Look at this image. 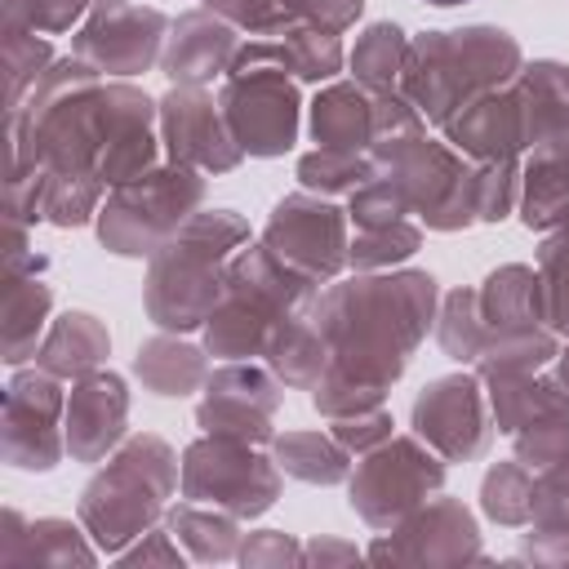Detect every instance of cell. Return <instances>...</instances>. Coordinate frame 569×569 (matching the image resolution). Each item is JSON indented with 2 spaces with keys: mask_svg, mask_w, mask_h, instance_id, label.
Segmentation results:
<instances>
[{
  "mask_svg": "<svg viewBox=\"0 0 569 569\" xmlns=\"http://www.w3.org/2000/svg\"><path fill=\"white\" fill-rule=\"evenodd\" d=\"M53 311V284L44 280V267L31 271H4V320H0V360L27 365L36 360Z\"/></svg>",
  "mask_w": 569,
  "mask_h": 569,
  "instance_id": "23",
  "label": "cell"
},
{
  "mask_svg": "<svg viewBox=\"0 0 569 569\" xmlns=\"http://www.w3.org/2000/svg\"><path fill=\"white\" fill-rule=\"evenodd\" d=\"M280 49H284V62L289 71L302 80V84H325L342 71L347 62V49H342V36L329 31V27H316V22H293L280 31Z\"/></svg>",
  "mask_w": 569,
  "mask_h": 569,
  "instance_id": "36",
  "label": "cell"
},
{
  "mask_svg": "<svg viewBox=\"0 0 569 569\" xmlns=\"http://www.w3.org/2000/svg\"><path fill=\"white\" fill-rule=\"evenodd\" d=\"M511 440H516V458L529 471H569V413L533 418Z\"/></svg>",
  "mask_w": 569,
  "mask_h": 569,
  "instance_id": "44",
  "label": "cell"
},
{
  "mask_svg": "<svg viewBox=\"0 0 569 569\" xmlns=\"http://www.w3.org/2000/svg\"><path fill=\"white\" fill-rule=\"evenodd\" d=\"M178 485H182V462L173 445L151 431H138L124 436L120 449L89 476L76 516L102 556H120L129 542H138L147 529L164 520Z\"/></svg>",
  "mask_w": 569,
  "mask_h": 569,
  "instance_id": "4",
  "label": "cell"
},
{
  "mask_svg": "<svg viewBox=\"0 0 569 569\" xmlns=\"http://www.w3.org/2000/svg\"><path fill=\"white\" fill-rule=\"evenodd\" d=\"M280 320H271L262 307L236 298V293H222V302L213 307V316L204 320V351L218 356V360H253L267 351L271 342V329Z\"/></svg>",
  "mask_w": 569,
  "mask_h": 569,
  "instance_id": "33",
  "label": "cell"
},
{
  "mask_svg": "<svg viewBox=\"0 0 569 569\" xmlns=\"http://www.w3.org/2000/svg\"><path fill=\"white\" fill-rule=\"evenodd\" d=\"M84 9H89V0H0V27L62 36L84 22Z\"/></svg>",
  "mask_w": 569,
  "mask_h": 569,
  "instance_id": "45",
  "label": "cell"
},
{
  "mask_svg": "<svg viewBox=\"0 0 569 569\" xmlns=\"http://www.w3.org/2000/svg\"><path fill=\"white\" fill-rule=\"evenodd\" d=\"M267 369L284 382V387H298V391H311L325 369L333 365V347L325 338V329L311 320V311L302 307L298 316H284L276 329H271V342L262 351Z\"/></svg>",
  "mask_w": 569,
  "mask_h": 569,
  "instance_id": "28",
  "label": "cell"
},
{
  "mask_svg": "<svg viewBox=\"0 0 569 569\" xmlns=\"http://www.w3.org/2000/svg\"><path fill=\"white\" fill-rule=\"evenodd\" d=\"M204 204V173L191 164H156L107 191L98 209V240L116 258H151Z\"/></svg>",
  "mask_w": 569,
  "mask_h": 569,
  "instance_id": "7",
  "label": "cell"
},
{
  "mask_svg": "<svg viewBox=\"0 0 569 569\" xmlns=\"http://www.w3.org/2000/svg\"><path fill=\"white\" fill-rule=\"evenodd\" d=\"M422 4H436V9H453V4H471V0H422Z\"/></svg>",
  "mask_w": 569,
  "mask_h": 569,
  "instance_id": "56",
  "label": "cell"
},
{
  "mask_svg": "<svg viewBox=\"0 0 569 569\" xmlns=\"http://www.w3.org/2000/svg\"><path fill=\"white\" fill-rule=\"evenodd\" d=\"M347 227H351L347 209H338L329 196L293 191V196L271 204L267 227H262V244L284 267L307 276L311 284H329L347 267V244H351Z\"/></svg>",
  "mask_w": 569,
  "mask_h": 569,
  "instance_id": "10",
  "label": "cell"
},
{
  "mask_svg": "<svg viewBox=\"0 0 569 569\" xmlns=\"http://www.w3.org/2000/svg\"><path fill=\"white\" fill-rule=\"evenodd\" d=\"M209 373H213L209 369V351L187 342L182 333H164L160 329L156 338H147L133 351V378L160 400H182V396L200 391Z\"/></svg>",
  "mask_w": 569,
  "mask_h": 569,
  "instance_id": "26",
  "label": "cell"
},
{
  "mask_svg": "<svg viewBox=\"0 0 569 569\" xmlns=\"http://www.w3.org/2000/svg\"><path fill=\"white\" fill-rule=\"evenodd\" d=\"M218 107L244 156L276 160L298 142L302 93L280 40H249L236 49L231 71L218 89Z\"/></svg>",
  "mask_w": 569,
  "mask_h": 569,
  "instance_id": "5",
  "label": "cell"
},
{
  "mask_svg": "<svg viewBox=\"0 0 569 569\" xmlns=\"http://www.w3.org/2000/svg\"><path fill=\"white\" fill-rule=\"evenodd\" d=\"M0 62H4V107L18 111V107L27 102V93L44 80V71H49L58 58H53L49 36L0 27Z\"/></svg>",
  "mask_w": 569,
  "mask_h": 569,
  "instance_id": "37",
  "label": "cell"
},
{
  "mask_svg": "<svg viewBox=\"0 0 569 569\" xmlns=\"http://www.w3.org/2000/svg\"><path fill=\"white\" fill-rule=\"evenodd\" d=\"M116 560H120V565H142V569H147V565H169V569H173V565H182V560H191V556L182 551V542L173 538L169 525H164V529L156 525V529H147L138 542H129Z\"/></svg>",
  "mask_w": 569,
  "mask_h": 569,
  "instance_id": "50",
  "label": "cell"
},
{
  "mask_svg": "<svg viewBox=\"0 0 569 569\" xmlns=\"http://www.w3.org/2000/svg\"><path fill=\"white\" fill-rule=\"evenodd\" d=\"M405 58H409V36L396 22H369L356 36V49L347 53V67H351V80L382 93V89H400Z\"/></svg>",
  "mask_w": 569,
  "mask_h": 569,
  "instance_id": "35",
  "label": "cell"
},
{
  "mask_svg": "<svg viewBox=\"0 0 569 569\" xmlns=\"http://www.w3.org/2000/svg\"><path fill=\"white\" fill-rule=\"evenodd\" d=\"M280 462L249 440L200 436L182 449V498L231 511L236 520H258L280 498Z\"/></svg>",
  "mask_w": 569,
  "mask_h": 569,
  "instance_id": "8",
  "label": "cell"
},
{
  "mask_svg": "<svg viewBox=\"0 0 569 569\" xmlns=\"http://www.w3.org/2000/svg\"><path fill=\"white\" fill-rule=\"evenodd\" d=\"M556 378H560V387L569 391V347H565V351L556 356Z\"/></svg>",
  "mask_w": 569,
  "mask_h": 569,
  "instance_id": "55",
  "label": "cell"
},
{
  "mask_svg": "<svg viewBox=\"0 0 569 569\" xmlns=\"http://www.w3.org/2000/svg\"><path fill=\"white\" fill-rule=\"evenodd\" d=\"M525 67L520 40L493 22L440 27L409 36V58L400 76V93L422 111V120L445 124L471 98L489 89H507Z\"/></svg>",
  "mask_w": 569,
  "mask_h": 569,
  "instance_id": "3",
  "label": "cell"
},
{
  "mask_svg": "<svg viewBox=\"0 0 569 569\" xmlns=\"http://www.w3.org/2000/svg\"><path fill=\"white\" fill-rule=\"evenodd\" d=\"M369 178H373L369 151L316 147V151L298 156V182H302V191H316V196H351Z\"/></svg>",
  "mask_w": 569,
  "mask_h": 569,
  "instance_id": "40",
  "label": "cell"
},
{
  "mask_svg": "<svg viewBox=\"0 0 569 569\" xmlns=\"http://www.w3.org/2000/svg\"><path fill=\"white\" fill-rule=\"evenodd\" d=\"M520 560L533 565H569V533H525L520 542Z\"/></svg>",
  "mask_w": 569,
  "mask_h": 569,
  "instance_id": "53",
  "label": "cell"
},
{
  "mask_svg": "<svg viewBox=\"0 0 569 569\" xmlns=\"http://www.w3.org/2000/svg\"><path fill=\"white\" fill-rule=\"evenodd\" d=\"M236 49H240V27L200 4V9H187L173 18L164 53H160V71L169 76V84L204 89L231 71Z\"/></svg>",
  "mask_w": 569,
  "mask_h": 569,
  "instance_id": "18",
  "label": "cell"
},
{
  "mask_svg": "<svg viewBox=\"0 0 569 569\" xmlns=\"http://www.w3.org/2000/svg\"><path fill=\"white\" fill-rule=\"evenodd\" d=\"M365 551L356 547V542H342V538H329V533H316L311 542H302V560L307 565H351V560H360Z\"/></svg>",
  "mask_w": 569,
  "mask_h": 569,
  "instance_id": "52",
  "label": "cell"
},
{
  "mask_svg": "<svg viewBox=\"0 0 569 569\" xmlns=\"http://www.w3.org/2000/svg\"><path fill=\"white\" fill-rule=\"evenodd\" d=\"M173 18L156 4H133V0H102L89 9V18L71 36V53L89 62L102 80H129L151 67H160L164 40H169Z\"/></svg>",
  "mask_w": 569,
  "mask_h": 569,
  "instance_id": "11",
  "label": "cell"
},
{
  "mask_svg": "<svg viewBox=\"0 0 569 569\" xmlns=\"http://www.w3.org/2000/svg\"><path fill=\"white\" fill-rule=\"evenodd\" d=\"M0 449L13 471H53L67 458V391L62 378L36 369H18L4 387Z\"/></svg>",
  "mask_w": 569,
  "mask_h": 569,
  "instance_id": "12",
  "label": "cell"
},
{
  "mask_svg": "<svg viewBox=\"0 0 569 569\" xmlns=\"http://www.w3.org/2000/svg\"><path fill=\"white\" fill-rule=\"evenodd\" d=\"M89 4H102V0H89Z\"/></svg>",
  "mask_w": 569,
  "mask_h": 569,
  "instance_id": "57",
  "label": "cell"
},
{
  "mask_svg": "<svg viewBox=\"0 0 569 569\" xmlns=\"http://www.w3.org/2000/svg\"><path fill=\"white\" fill-rule=\"evenodd\" d=\"M129 431V387L111 369H93L67 391V453L71 462H107Z\"/></svg>",
  "mask_w": 569,
  "mask_h": 569,
  "instance_id": "17",
  "label": "cell"
},
{
  "mask_svg": "<svg viewBox=\"0 0 569 569\" xmlns=\"http://www.w3.org/2000/svg\"><path fill=\"white\" fill-rule=\"evenodd\" d=\"M307 129L316 147L369 151L373 147V89L360 80H333L311 98Z\"/></svg>",
  "mask_w": 569,
  "mask_h": 569,
  "instance_id": "24",
  "label": "cell"
},
{
  "mask_svg": "<svg viewBox=\"0 0 569 569\" xmlns=\"http://www.w3.org/2000/svg\"><path fill=\"white\" fill-rule=\"evenodd\" d=\"M373 173L387 178L409 209L422 218L427 231H462L476 227V160L453 151L449 142H436L422 133L373 142L369 147Z\"/></svg>",
  "mask_w": 569,
  "mask_h": 569,
  "instance_id": "6",
  "label": "cell"
},
{
  "mask_svg": "<svg viewBox=\"0 0 569 569\" xmlns=\"http://www.w3.org/2000/svg\"><path fill=\"white\" fill-rule=\"evenodd\" d=\"M533 533H569V471H533Z\"/></svg>",
  "mask_w": 569,
  "mask_h": 569,
  "instance_id": "47",
  "label": "cell"
},
{
  "mask_svg": "<svg viewBox=\"0 0 569 569\" xmlns=\"http://www.w3.org/2000/svg\"><path fill=\"white\" fill-rule=\"evenodd\" d=\"M525 151H547L569 160V62L538 58L516 76Z\"/></svg>",
  "mask_w": 569,
  "mask_h": 569,
  "instance_id": "19",
  "label": "cell"
},
{
  "mask_svg": "<svg viewBox=\"0 0 569 569\" xmlns=\"http://www.w3.org/2000/svg\"><path fill=\"white\" fill-rule=\"evenodd\" d=\"M538 280H542L547 325L560 338H569V222L542 236V244H538Z\"/></svg>",
  "mask_w": 569,
  "mask_h": 569,
  "instance_id": "42",
  "label": "cell"
},
{
  "mask_svg": "<svg viewBox=\"0 0 569 569\" xmlns=\"http://www.w3.org/2000/svg\"><path fill=\"white\" fill-rule=\"evenodd\" d=\"M489 396V413H493V431L516 436L520 427H529L533 418L547 413H569V391L560 387V378L551 373H511V378H489L485 382Z\"/></svg>",
  "mask_w": 569,
  "mask_h": 569,
  "instance_id": "29",
  "label": "cell"
},
{
  "mask_svg": "<svg viewBox=\"0 0 569 569\" xmlns=\"http://www.w3.org/2000/svg\"><path fill=\"white\" fill-rule=\"evenodd\" d=\"M409 422H413V436L431 445L445 462H476L489 453V440H493V413L476 369L431 378L413 396Z\"/></svg>",
  "mask_w": 569,
  "mask_h": 569,
  "instance_id": "13",
  "label": "cell"
},
{
  "mask_svg": "<svg viewBox=\"0 0 569 569\" xmlns=\"http://www.w3.org/2000/svg\"><path fill=\"white\" fill-rule=\"evenodd\" d=\"M520 204V156L476 160V218L502 222Z\"/></svg>",
  "mask_w": 569,
  "mask_h": 569,
  "instance_id": "43",
  "label": "cell"
},
{
  "mask_svg": "<svg viewBox=\"0 0 569 569\" xmlns=\"http://www.w3.org/2000/svg\"><path fill=\"white\" fill-rule=\"evenodd\" d=\"M560 333L551 325H533V329H507V333H489V342L476 356V373L480 382L489 378H511V373H538L560 356Z\"/></svg>",
  "mask_w": 569,
  "mask_h": 569,
  "instance_id": "34",
  "label": "cell"
},
{
  "mask_svg": "<svg viewBox=\"0 0 569 569\" xmlns=\"http://www.w3.org/2000/svg\"><path fill=\"white\" fill-rule=\"evenodd\" d=\"M485 338H489V329H485V320H480L476 289L462 284V289L445 293V298H440V311H436V342H440V351H445L449 360H458V365H476Z\"/></svg>",
  "mask_w": 569,
  "mask_h": 569,
  "instance_id": "39",
  "label": "cell"
},
{
  "mask_svg": "<svg viewBox=\"0 0 569 569\" xmlns=\"http://www.w3.org/2000/svg\"><path fill=\"white\" fill-rule=\"evenodd\" d=\"M365 556L378 565H471L485 560V547L471 507L462 498L431 493L400 525L382 529Z\"/></svg>",
  "mask_w": 569,
  "mask_h": 569,
  "instance_id": "14",
  "label": "cell"
},
{
  "mask_svg": "<svg viewBox=\"0 0 569 569\" xmlns=\"http://www.w3.org/2000/svg\"><path fill=\"white\" fill-rule=\"evenodd\" d=\"M111 356V333L93 311H62L49 320V333L36 351V365L62 382H76Z\"/></svg>",
  "mask_w": 569,
  "mask_h": 569,
  "instance_id": "27",
  "label": "cell"
},
{
  "mask_svg": "<svg viewBox=\"0 0 569 569\" xmlns=\"http://www.w3.org/2000/svg\"><path fill=\"white\" fill-rule=\"evenodd\" d=\"M445 489V458L418 436H391L378 449L360 453L347 476V502L369 529L400 525L418 502Z\"/></svg>",
  "mask_w": 569,
  "mask_h": 569,
  "instance_id": "9",
  "label": "cell"
},
{
  "mask_svg": "<svg viewBox=\"0 0 569 569\" xmlns=\"http://www.w3.org/2000/svg\"><path fill=\"white\" fill-rule=\"evenodd\" d=\"M476 302H480V320H485L489 333L547 325L542 280H538V267H529V262H502V267H493L476 284Z\"/></svg>",
  "mask_w": 569,
  "mask_h": 569,
  "instance_id": "25",
  "label": "cell"
},
{
  "mask_svg": "<svg viewBox=\"0 0 569 569\" xmlns=\"http://www.w3.org/2000/svg\"><path fill=\"white\" fill-rule=\"evenodd\" d=\"M200 4H204V9H213V13H222L227 22H236V27H240V22L249 18V4H253V0H200Z\"/></svg>",
  "mask_w": 569,
  "mask_h": 569,
  "instance_id": "54",
  "label": "cell"
},
{
  "mask_svg": "<svg viewBox=\"0 0 569 569\" xmlns=\"http://www.w3.org/2000/svg\"><path fill=\"white\" fill-rule=\"evenodd\" d=\"M516 213L529 231H556L569 222V160L565 156L529 151V160L520 164Z\"/></svg>",
  "mask_w": 569,
  "mask_h": 569,
  "instance_id": "31",
  "label": "cell"
},
{
  "mask_svg": "<svg viewBox=\"0 0 569 569\" xmlns=\"http://www.w3.org/2000/svg\"><path fill=\"white\" fill-rule=\"evenodd\" d=\"M307 311L333 347V365L311 387V405L320 418H347L378 409L405 378L427 329H436L440 284L418 267L356 271L329 280L325 293L316 289Z\"/></svg>",
  "mask_w": 569,
  "mask_h": 569,
  "instance_id": "1",
  "label": "cell"
},
{
  "mask_svg": "<svg viewBox=\"0 0 569 569\" xmlns=\"http://www.w3.org/2000/svg\"><path fill=\"white\" fill-rule=\"evenodd\" d=\"M271 458L280 462L284 476L302 485H347L351 476V449L333 440V431H276L271 436Z\"/></svg>",
  "mask_w": 569,
  "mask_h": 569,
  "instance_id": "32",
  "label": "cell"
},
{
  "mask_svg": "<svg viewBox=\"0 0 569 569\" xmlns=\"http://www.w3.org/2000/svg\"><path fill=\"white\" fill-rule=\"evenodd\" d=\"M249 244V222L236 209H196L151 258L142 307L156 329H204L227 289V262Z\"/></svg>",
  "mask_w": 569,
  "mask_h": 569,
  "instance_id": "2",
  "label": "cell"
},
{
  "mask_svg": "<svg viewBox=\"0 0 569 569\" xmlns=\"http://www.w3.org/2000/svg\"><path fill=\"white\" fill-rule=\"evenodd\" d=\"M360 13H365V0H298V22H316L338 36L347 27H356Z\"/></svg>",
  "mask_w": 569,
  "mask_h": 569,
  "instance_id": "51",
  "label": "cell"
},
{
  "mask_svg": "<svg viewBox=\"0 0 569 569\" xmlns=\"http://www.w3.org/2000/svg\"><path fill=\"white\" fill-rule=\"evenodd\" d=\"M422 249V227L413 218L387 222V227H365L351 236L347 244V262L356 271H391L400 262H409Z\"/></svg>",
  "mask_w": 569,
  "mask_h": 569,
  "instance_id": "41",
  "label": "cell"
},
{
  "mask_svg": "<svg viewBox=\"0 0 569 569\" xmlns=\"http://www.w3.org/2000/svg\"><path fill=\"white\" fill-rule=\"evenodd\" d=\"M236 560L244 569H293V565H307L302 560V542L293 533H284V529H253V533H244Z\"/></svg>",
  "mask_w": 569,
  "mask_h": 569,
  "instance_id": "48",
  "label": "cell"
},
{
  "mask_svg": "<svg viewBox=\"0 0 569 569\" xmlns=\"http://www.w3.org/2000/svg\"><path fill=\"white\" fill-rule=\"evenodd\" d=\"M160 142L173 164H191L213 178L240 169L244 160L218 98L200 84H169V93L160 98Z\"/></svg>",
  "mask_w": 569,
  "mask_h": 569,
  "instance_id": "16",
  "label": "cell"
},
{
  "mask_svg": "<svg viewBox=\"0 0 569 569\" xmlns=\"http://www.w3.org/2000/svg\"><path fill=\"white\" fill-rule=\"evenodd\" d=\"M284 405V382L253 360H227L200 387L196 427L209 436H231L249 445H271L276 413Z\"/></svg>",
  "mask_w": 569,
  "mask_h": 569,
  "instance_id": "15",
  "label": "cell"
},
{
  "mask_svg": "<svg viewBox=\"0 0 569 569\" xmlns=\"http://www.w3.org/2000/svg\"><path fill=\"white\" fill-rule=\"evenodd\" d=\"M480 511L502 525V529H529V511H533V471L511 458V462H493L480 480Z\"/></svg>",
  "mask_w": 569,
  "mask_h": 569,
  "instance_id": "38",
  "label": "cell"
},
{
  "mask_svg": "<svg viewBox=\"0 0 569 569\" xmlns=\"http://www.w3.org/2000/svg\"><path fill=\"white\" fill-rule=\"evenodd\" d=\"M396 422H391V413L378 405V409H365V413H347V418H329V431H333V440L342 445V449H351V458H360V453H369V449H378L382 440H391L396 431H391Z\"/></svg>",
  "mask_w": 569,
  "mask_h": 569,
  "instance_id": "49",
  "label": "cell"
},
{
  "mask_svg": "<svg viewBox=\"0 0 569 569\" xmlns=\"http://www.w3.org/2000/svg\"><path fill=\"white\" fill-rule=\"evenodd\" d=\"M164 525L173 529V538L182 542V551L196 560V565H222V560H236L240 556V520L231 511H218L209 502H173L164 511Z\"/></svg>",
  "mask_w": 569,
  "mask_h": 569,
  "instance_id": "30",
  "label": "cell"
},
{
  "mask_svg": "<svg viewBox=\"0 0 569 569\" xmlns=\"http://www.w3.org/2000/svg\"><path fill=\"white\" fill-rule=\"evenodd\" d=\"M320 284H311L307 276H298L293 267H284L262 240L244 244L231 262H227V289L222 293H236L253 307H262L271 320H284V316H298L311 298H316Z\"/></svg>",
  "mask_w": 569,
  "mask_h": 569,
  "instance_id": "21",
  "label": "cell"
},
{
  "mask_svg": "<svg viewBox=\"0 0 569 569\" xmlns=\"http://www.w3.org/2000/svg\"><path fill=\"white\" fill-rule=\"evenodd\" d=\"M0 560L4 565H80L89 569L98 560V547L84 525H71L62 516L22 520L18 507H4V533H0Z\"/></svg>",
  "mask_w": 569,
  "mask_h": 569,
  "instance_id": "22",
  "label": "cell"
},
{
  "mask_svg": "<svg viewBox=\"0 0 569 569\" xmlns=\"http://www.w3.org/2000/svg\"><path fill=\"white\" fill-rule=\"evenodd\" d=\"M445 142L462 151L467 160H498L525 151V124H520V98L516 80L507 89H489L471 98L462 111H453L445 124Z\"/></svg>",
  "mask_w": 569,
  "mask_h": 569,
  "instance_id": "20",
  "label": "cell"
},
{
  "mask_svg": "<svg viewBox=\"0 0 569 569\" xmlns=\"http://www.w3.org/2000/svg\"><path fill=\"white\" fill-rule=\"evenodd\" d=\"M413 209H409V200L387 182V178H369V182H360L351 196H347V218H351V227L356 231H365V227H387V222H400V218H409Z\"/></svg>",
  "mask_w": 569,
  "mask_h": 569,
  "instance_id": "46",
  "label": "cell"
}]
</instances>
